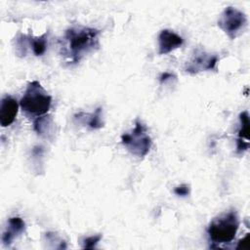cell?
<instances>
[{
    "label": "cell",
    "instance_id": "6da1fadb",
    "mask_svg": "<svg viewBox=\"0 0 250 250\" xmlns=\"http://www.w3.org/2000/svg\"><path fill=\"white\" fill-rule=\"evenodd\" d=\"M100 30L89 26H72L65 30L61 55L68 63H77L100 47Z\"/></svg>",
    "mask_w": 250,
    "mask_h": 250
},
{
    "label": "cell",
    "instance_id": "7a4b0ae2",
    "mask_svg": "<svg viewBox=\"0 0 250 250\" xmlns=\"http://www.w3.org/2000/svg\"><path fill=\"white\" fill-rule=\"evenodd\" d=\"M51 104L52 97L37 80L28 83L24 94L20 101V106L22 112L27 116L36 118L46 115Z\"/></svg>",
    "mask_w": 250,
    "mask_h": 250
},
{
    "label": "cell",
    "instance_id": "3957f363",
    "mask_svg": "<svg viewBox=\"0 0 250 250\" xmlns=\"http://www.w3.org/2000/svg\"><path fill=\"white\" fill-rule=\"evenodd\" d=\"M239 220L237 213L233 210L225 212L213 219L207 228V234L214 244H225L231 242L238 230Z\"/></svg>",
    "mask_w": 250,
    "mask_h": 250
},
{
    "label": "cell",
    "instance_id": "277c9868",
    "mask_svg": "<svg viewBox=\"0 0 250 250\" xmlns=\"http://www.w3.org/2000/svg\"><path fill=\"white\" fill-rule=\"evenodd\" d=\"M121 143L137 157H145L152 146V141L146 132V127L140 120H136L135 127L130 133H125L121 136Z\"/></svg>",
    "mask_w": 250,
    "mask_h": 250
},
{
    "label": "cell",
    "instance_id": "5b68a950",
    "mask_svg": "<svg viewBox=\"0 0 250 250\" xmlns=\"http://www.w3.org/2000/svg\"><path fill=\"white\" fill-rule=\"evenodd\" d=\"M247 24L246 15L240 10L229 6L220 15L218 26L230 38L235 39Z\"/></svg>",
    "mask_w": 250,
    "mask_h": 250
},
{
    "label": "cell",
    "instance_id": "8992f818",
    "mask_svg": "<svg viewBox=\"0 0 250 250\" xmlns=\"http://www.w3.org/2000/svg\"><path fill=\"white\" fill-rule=\"evenodd\" d=\"M217 62V56H211L205 51L197 49L187 63L185 70L190 74H195L204 70H213L215 69Z\"/></svg>",
    "mask_w": 250,
    "mask_h": 250
},
{
    "label": "cell",
    "instance_id": "52a82bcc",
    "mask_svg": "<svg viewBox=\"0 0 250 250\" xmlns=\"http://www.w3.org/2000/svg\"><path fill=\"white\" fill-rule=\"evenodd\" d=\"M184 39L170 29H163L158 35V54L166 55L181 47Z\"/></svg>",
    "mask_w": 250,
    "mask_h": 250
},
{
    "label": "cell",
    "instance_id": "ba28073f",
    "mask_svg": "<svg viewBox=\"0 0 250 250\" xmlns=\"http://www.w3.org/2000/svg\"><path fill=\"white\" fill-rule=\"evenodd\" d=\"M19 109V104L11 96H4L0 104V124L2 127L10 126L16 119Z\"/></svg>",
    "mask_w": 250,
    "mask_h": 250
},
{
    "label": "cell",
    "instance_id": "9c48e42d",
    "mask_svg": "<svg viewBox=\"0 0 250 250\" xmlns=\"http://www.w3.org/2000/svg\"><path fill=\"white\" fill-rule=\"evenodd\" d=\"M240 126L237 133L236 151L237 153H244L249 148V115L246 110L239 114Z\"/></svg>",
    "mask_w": 250,
    "mask_h": 250
},
{
    "label": "cell",
    "instance_id": "30bf717a",
    "mask_svg": "<svg viewBox=\"0 0 250 250\" xmlns=\"http://www.w3.org/2000/svg\"><path fill=\"white\" fill-rule=\"evenodd\" d=\"M25 224L20 217H12L8 220L7 227L2 234V242L4 245H10L14 238L23 232Z\"/></svg>",
    "mask_w": 250,
    "mask_h": 250
},
{
    "label": "cell",
    "instance_id": "8fae6325",
    "mask_svg": "<svg viewBox=\"0 0 250 250\" xmlns=\"http://www.w3.org/2000/svg\"><path fill=\"white\" fill-rule=\"evenodd\" d=\"M53 125L52 117L50 115H43L34 120L33 129L38 135L47 138L53 132Z\"/></svg>",
    "mask_w": 250,
    "mask_h": 250
},
{
    "label": "cell",
    "instance_id": "7c38bea8",
    "mask_svg": "<svg viewBox=\"0 0 250 250\" xmlns=\"http://www.w3.org/2000/svg\"><path fill=\"white\" fill-rule=\"evenodd\" d=\"M103 108L100 106L98 108H96V110L91 113V114H85V113H81L84 117H82L80 115V113L75 114V116L78 117H82V118H87V126L91 129H100L104 126V122L102 121V110Z\"/></svg>",
    "mask_w": 250,
    "mask_h": 250
},
{
    "label": "cell",
    "instance_id": "4fadbf2b",
    "mask_svg": "<svg viewBox=\"0 0 250 250\" xmlns=\"http://www.w3.org/2000/svg\"><path fill=\"white\" fill-rule=\"evenodd\" d=\"M28 41L35 56H41L45 53L47 49V33H44L39 37L28 36Z\"/></svg>",
    "mask_w": 250,
    "mask_h": 250
},
{
    "label": "cell",
    "instance_id": "5bb4252c",
    "mask_svg": "<svg viewBox=\"0 0 250 250\" xmlns=\"http://www.w3.org/2000/svg\"><path fill=\"white\" fill-rule=\"evenodd\" d=\"M101 239H102L101 234H96V235L86 237L83 239V248L84 249H94L96 247V245L100 242Z\"/></svg>",
    "mask_w": 250,
    "mask_h": 250
},
{
    "label": "cell",
    "instance_id": "9a60e30c",
    "mask_svg": "<svg viewBox=\"0 0 250 250\" xmlns=\"http://www.w3.org/2000/svg\"><path fill=\"white\" fill-rule=\"evenodd\" d=\"M189 191H190V188H189L188 185H186V184L180 185V186H178L174 188V193L176 195L182 196V197H185V196L188 195Z\"/></svg>",
    "mask_w": 250,
    "mask_h": 250
},
{
    "label": "cell",
    "instance_id": "2e32d148",
    "mask_svg": "<svg viewBox=\"0 0 250 250\" xmlns=\"http://www.w3.org/2000/svg\"><path fill=\"white\" fill-rule=\"evenodd\" d=\"M172 78H175V75H174V74H172V73H170V72H163V73H161V75L159 76V81H160V83L162 84V83H165V82H167L168 80H170V79H172Z\"/></svg>",
    "mask_w": 250,
    "mask_h": 250
},
{
    "label": "cell",
    "instance_id": "e0dca14e",
    "mask_svg": "<svg viewBox=\"0 0 250 250\" xmlns=\"http://www.w3.org/2000/svg\"><path fill=\"white\" fill-rule=\"evenodd\" d=\"M248 247H249V233H247V235L238 242V245L236 248L238 249V248H248Z\"/></svg>",
    "mask_w": 250,
    "mask_h": 250
}]
</instances>
